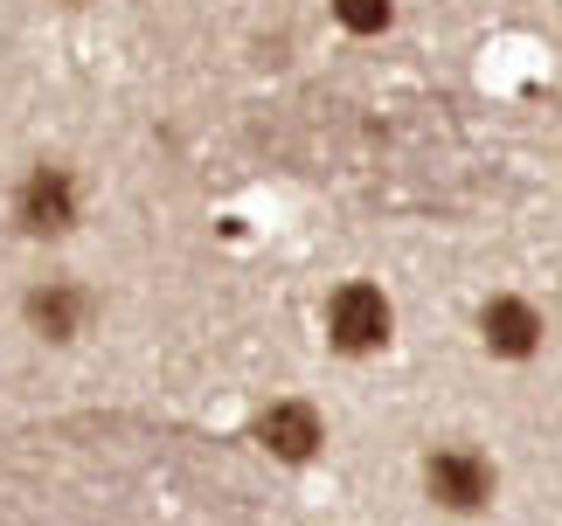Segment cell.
<instances>
[{
    "label": "cell",
    "mask_w": 562,
    "mask_h": 526,
    "mask_svg": "<svg viewBox=\"0 0 562 526\" xmlns=\"http://www.w3.org/2000/svg\"><path fill=\"white\" fill-rule=\"evenodd\" d=\"M14 222H21V236H35V243L70 236L83 222V181L63 160L29 167V173H21V187H14Z\"/></svg>",
    "instance_id": "obj_1"
},
{
    "label": "cell",
    "mask_w": 562,
    "mask_h": 526,
    "mask_svg": "<svg viewBox=\"0 0 562 526\" xmlns=\"http://www.w3.org/2000/svg\"><path fill=\"white\" fill-rule=\"evenodd\" d=\"M257 444H265L271 457H285V465H306V457L327 444V423H319L313 402L285 395V402H271L265 415H257Z\"/></svg>",
    "instance_id": "obj_5"
},
{
    "label": "cell",
    "mask_w": 562,
    "mask_h": 526,
    "mask_svg": "<svg viewBox=\"0 0 562 526\" xmlns=\"http://www.w3.org/2000/svg\"><path fill=\"white\" fill-rule=\"evenodd\" d=\"M480 340H486L501 361H528L535 346H542V312H535L528 298H486V312H480Z\"/></svg>",
    "instance_id": "obj_6"
},
{
    "label": "cell",
    "mask_w": 562,
    "mask_h": 526,
    "mask_svg": "<svg viewBox=\"0 0 562 526\" xmlns=\"http://www.w3.org/2000/svg\"><path fill=\"white\" fill-rule=\"evenodd\" d=\"M21 319H29V333H35V340L70 346V340L91 333L98 298H91V284H77V277H35V284H29V298H21Z\"/></svg>",
    "instance_id": "obj_2"
},
{
    "label": "cell",
    "mask_w": 562,
    "mask_h": 526,
    "mask_svg": "<svg viewBox=\"0 0 562 526\" xmlns=\"http://www.w3.org/2000/svg\"><path fill=\"white\" fill-rule=\"evenodd\" d=\"M327 8H334V21H340L348 35H382L389 14H396L389 0H327Z\"/></svg>",
    "instance_id": "obj_7"
},
{
    "label": "cell",
    "mask_w": 562,
    "mask_h": 526,
    "mask_svg": "<svg viewBox=\"0 0 562 526\" xmlns=\"http://www.w3.org/2000/svg\"><path fill=\"white\" fill-rule=\"evenodd\" d=\"M424 485H430V499H438L445 513H480L486 499H493V465H486L480 450L451 444V450H438L424 465Z\"/></svg>",
    "instance_id": "obj_4"
},
{
    "label": "cell",
    "mask_w": 562,
    "mask_h": 526,
    "mask_svg": "<svg viewBox=\"0 0 562 526\" xmlns=\"http://www.w3.org/2000/svg\"><path fill=\"white\" fill-rule=\"evenodd\" d=\"M396 333V305H389L375 284H340L327 298V340L340 354H375Z\"/></svg>",
    "instance_id": "obj_3"
},
{
    "label": "cell",
    "mask_w": 562,
    "mask_h": 526,
    "mask_svg": "<svg viewBox=\"0 0 562 526\" xmlns=\"http://www.w3.org/2000/svg\"><path fill=\"white\" fill-rule=\"evenodd\" d=\"M70 8H83V0H70Z\"/></svg>",
    "instance_id": "obj_8"
}]
</instances>
